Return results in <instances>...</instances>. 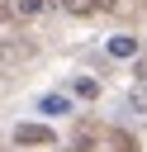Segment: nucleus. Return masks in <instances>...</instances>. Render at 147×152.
<instances>
[{"label": "nucleus", "instance_id": "nucleus-1", "mask_svg": "<svg viewBox=\"0 0 147 152\" xmlns=\"http://www.w3.org/2000/svg\"><path fill=\"white\" fill-rule=\"evenodd\" d=\"M14 142H19V147H52L57 133H52L47 124H19V128H14Z\"/></svg>", "mask_w": 147, "mask_h": 152}, {"label": "nucleus", "instance_id": "nucleus-2", "mask_svg": "<svg viewBox=\"0 0 147 152\" xmlns=\"http://www.w3.org/2000/svg\"><path fill=\"white\" fill-rule=\"evenodd\" d=\"M38 109H43V114H71V95H57V90H52V95L38 100Z\"/></svg>", "mask_w": 147, "mask_h": 152}, {"label": "nucleus", "instance_id": "nucleus-3", "mask_svg": "<svg viewBox=\"0 0 147 152\" xmlns=\"http://www.w3.org/2000/svg\"><path fill=\"white\" fill-rule=\"evenodd\" d=\"M33 57V43H5L0 48V62H28Z\"/></svg>", "mask_w": 147, "mask_h": 152}, {"label": "nucleus", "instance_id": "nucleus-4", "mask_svg": "<svg viewBox=\"0 0 147 152\" xmlns=\"http://www.w3.org/2000/svg\"><path fill=\"white\" fill-rule=\"evenodd\" d=\"M133 52H138V38H128V33L109 38V57H133Z\"/></svg>", "mask_w": 147, "mask_h": 152}, {"label": "nucleus", "instance_id": "nucleus-5", "mask_svg": "<svg viewBox=\"0 0 147 152\" xmlns=\"http://www.w3.org/2000/svg\"><path fill=\"white\" fill-rule=\"evenodd\" d=\"M128 109H133V114H147V76L128 90Z\"/></svg>", "mask_w": 147, "mask_h": 152}, {"label": "nucleus", "instance_id": "nucleus-6", "mask_svg": "<svg viewBox=\"0 0 147 152\" xmlns=\"http://www.w3.org/2000/svg\"><path fill=\"white\" fill-rule=\"evenodd\" d=\"M71 90H76L81 100H95V95H100V81H95V76H76V86H71Z\"/></svg>", "mask_w": 147, "mask_h": 152}, {"label": "nucleus", "instance_id": "nucleus-7", "mask_svg": "<svg viewBox=\"0 0 147 152\" xmlns=\"http://www.w3.org/2000/svg\"><path fill=\"white\" fill-rule=\"evenodd\" d=\"M43 0H9V14H38Z\"/></svg>", "mask_w": 147, "mask_h": 152}, {"label": "nucleus", "instance_id": "nucleus-8", "mask_svg": "<svg viewBox=\"0 0 147 152\" xmlns=\"http://www.w3.org/2000/svg\"><path fill=\"white\" fill-rule=\"evenodd\" d=\"M62 5H66L71 14H90V0H62Z\"/></svg>", "mask_w": 147, "mask_h": 152}, {"label": "nucleus", "instance_id": "nucleus-9", "mask_svg": "<svg viewBox=\"0 0 147 152\" xmlns=\"http://www.w3.org/2000/svg\"><path fill=\"white\" fill-rule=\"evenodd\" d=\"M114 5H119V0H90V10H104V14H109Z\"/></svg>", "mask_w": 147, "mask_h": 152}, {"label": "nucleus", "instance_id": "nucleus-10", "mask_svg": "<svg viewBox=\"0 0 147 152\" xmlns=\"http://www.w3.org/2000/svg\"><path fill=\"white\" fill-rule=\"evenodd\" d=\"M5 19H9V0H0V24H5Z\"/></svg>", "mask_w": 147, "mask_h": 152}, {"label": "nucleus", "instance_id": "nucleus-11", "mask_svg": "<svg viewBox=\"0 0 147 152\" xmlns=\"http://www.w3.org/2000/svg\"><path fill=\"white\" fill-rule=\"evenodd\" d=\"M71 152H95V147H85V142H76V147H71Z\"/></svg>", "mask_w": 147, "mask_h": 152}]
</instances>
